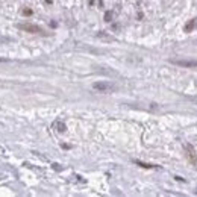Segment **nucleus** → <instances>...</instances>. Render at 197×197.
<instances>
[{
	"label": "nucleus",
	"mask_w": 197,
	"mask_h": 197,
	"mask_svg": "<svg viewBox=\"0 0 197 197\" xmlns=\"http://www.w3.org/2000/svg\"><path fill=\"white\" fill-rule=\"evenodd\" d=\"M3 62H8V59H5V58H0V64H3Z\"/></svg>",
	"instance_id": "nucleus-11"
},
{
	"label": "nucleus",
	"mask_w": 197,
	"mask_h": 197,
	"mask_svg": "<svg viewBox=\"0 0 197 197\" xmlns=\"http://www.w3.org/2000/svg\"><path fill=\"white\" fill-rule=\"evenodd\" d=\"M23 14H24V15H31V14H32V11H31V9H24V11H23Z\"/></svg>",
	"instance_id": "nucleus-9"
},
{
	"label": "nucleus",
	"mask_w": 197,
	"mask_h": 197,
	"mask_svg": "<svg viewBox=\"0 0 197 197\" xmlns=\"http://www.w3.org/2000/svg\"><path fill=\"white\" fill-rule=\"evenodd\" d=\"M196 27H197V18H193L191 21H188V23L185 24L184 29H185V32H191V31H194Z\"/></svg>",
	"instance_id": "nucleus-5"
},
{
	"label": "nucleus",
	"mask_w": 197,
	"mask_h": 197,
	"mask_svg": "<svg viewBox=\"0 0 197 197\" xmlns=\"http://www.w3.org/2000/svg\"><path fill=\"white\" fill-rule=\"evenodd\" d=\"M112 14H114L112 11H108V12L105 14V21H111V20H112Z\"/></svg>",
	"instance_id": "nucleus-7"
},
{
	"label": "nucleus",
	"mask_w": 197,
	"mask_h": 197,
	"mask_svg": "<svg viewBox=\"0 0 197 197\" xmlns=\"http://www.w3.org/2000/svg\"><path fill=\"white\" fill-rule=\"evenodd\" d=\"M53 127H55L58 132H65V129H67V126H65L62 121H55V123H53Z\"/></svg>",
	"instance_id": "nucleus-6"
},
{
	"label": "nucleus",
	"mask_w": 197,
	"mask_h": 197,
	"mask_svg": "<svg viewBox=\"0 0 197 197\" xmlns=\"http://www.w3.org/2000/svg\"><path fill=\"white\" fill-rule=\"evenodd\" d=\"M184 147H185L187 158L190 159V162H191L194 167H197V155H196V152H194V147H193V146H190V144H185Z\"/></svg>",
	"instance_id": "nucleus-4"
},
{
	"label": "nucleus",
	"mask_w": 197,
	"mask_h": 197,
	"mask_svg": "<svg viewBox=\"0 0 197 197\" xmlns=\"http://www.w3.org/2000/svg\"><path fill=\"white\" fill-rule=\"evenodd\" d=\"M17 27L24 31V32H31V34H46V31L42 27H39L37 24H31V23H26V24L20 23V24H17Z\"/></svg>",
	"instance_id": "nucleus-2"
},
{
	"label": "nucleus",
	"mask_w": 197,
	"mask_h": 197,
	"mask_svg": "<svg viewBox=\"0 0 197 197\" xmlns=\"http://www.w3.org/2000/svg\"><path fill=\"white\" fill-rule=\"evenodd\" d=\"M135 164L141 165V167H146V168H155V165H150V164H144V162H140V161H135Z\"/></svg>",
	"instance_id": "nucleus-8"
},
{
	"label": "nucleus",
	"mask_w": 197,
	"mask_h": 197,
	"mask_svg": "<svg viewBox=\"0 0 197 197\" xmlns=\"http://www.w3.org/2000/svg\"><path fill=\"white\" fill-rule=\"evenodd\" d=\"M93 89H96L99 93H112L117 89V85L112 82H108V80H99V82L93 83Z\"/></svg>",
	"instance_id": "nucleus-1"
},
{
	"label": "nucleus",
	"mask_w": 197,
	"mask_h": 197,
	"mask_svg": "<svg viewBox=\"0 0 197 197\" xmlns=\"http://www.w3.org/2000/svg\"><path fill=\"white\" fill-rule=\"evenodd\" d=\"M171 64L179 67H188V68H197V59H170Z\"/></svg>",
	"instance_id": "nucleus-3"
},
{
	"label": "nucleus",
	"mask_w": 197,
	"mask_h": 197,
	"mask_svg": "<svg viewBox=\"0 0 197 197\" xmlns=\"http://www.w3.org/2000/svg\"><path fill=\"white\" fill-rule=\"evenodd\" d=\"M6 41H9V38H5V37H0V42H6Z\"/></svg>",
	"instance_id": "nucleus-10"
}]
</instances>
